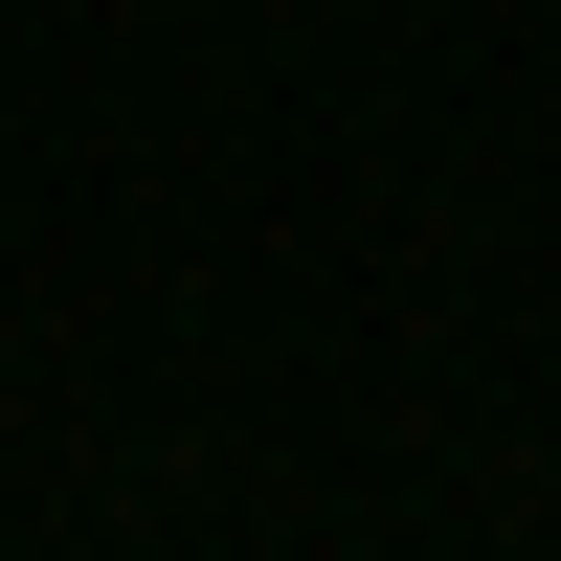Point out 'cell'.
I'll return each mask as SVG.
<instances>
[]
</instances>
